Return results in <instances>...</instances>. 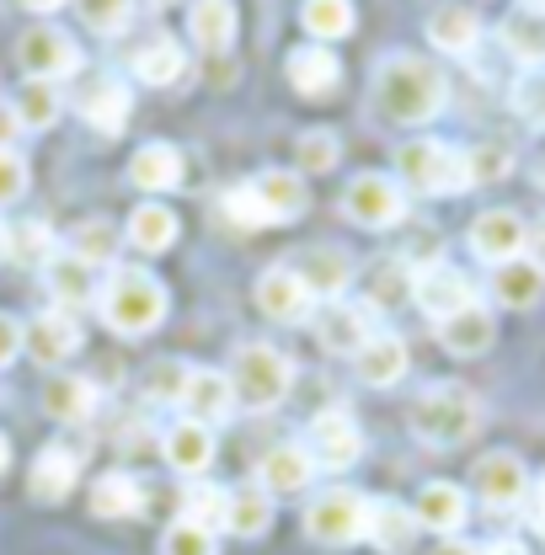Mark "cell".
Instances as JSON below:
<instances>
[{
	"mask_svg": "<svg viewBox=\"0 0 545 555\" xmlns=\"http://www.w3.org/2000/svg\"><path fill=\"white\" fill-rule=\"evenodd\" d=\"M118 246H124V230H118L113 219H102V214L80 219L75 235H69V257L86 262V268H107V262L118 257Z\"/></svg>",
	"mask_w": 545,
	"mask_h": 555,
	"instance_id": "cell-35",
	"label": "cell"
},
{
	"mask_svg": "<svg viewBox=\"0 0 545 555\" xmlns=\"http://www.w3.org/2000/svg\"><path fill=\"white\" fill-rule=\"evenodd\" d=\"M481 555H530V551H524L519 540H492V545H486Z\"/></svg>",
	"mask_w": 545,
	"mask_h": 555,
	"instance_id": "cell-56",
	"label": "cell"
},
{
	"mask_svg": "<svg viewBox=\"0 0 545 555\" xmlns=\"http://www.w3.org/2000/svg\"><path fill=\"white\" fill-rule=\"evenodd\" d=\"M283 75H289V86L300 91V96H310V102H321V96H332L342 80V60L332 49H321V43H300L289 60H283Z\"/></svg>",
	"mask_w": 545,
	"mask_h": 555,
	"instance_id": "cell-19",
	"label": "cell"
},
{
	"mask_svg": "<svg viewBox=\"0 0 545 555\" xmlns=\"http://www.w3.org/2000/svg\"><path fill=\"white\" fill-rule=\"evenodd\" d=\"M161 555H219V545H214V534H204V529H193V524L177 518L161 534Z\"/></svg>",
	"mask_w": 545,
	"mask_h": 555,
	"instance_id": "cell-50",
	"label": "cell"
},
{
	"mask_svg": "<svg viewBox=\"0 0 545 555\" xmlns=\"http://www.w3.org/2000/svg\"><path fill=\"white\" fill-rule=\"evenodd\" d=\"M272 524V496L263 486H230L225 491V529L236 540H257Z\"/></svg>",
	"mask_w": 545,
	"mask_h": 555,
	"instance_id": "cell-30",
	"label": "cell"
},
{
	"mask_svg": "<svg viewBox=\"0 0 545 555\" xmlns=\"http://www.w3.org/2000/svg\"><path fill=\"white\" fill-rule=\"evenodd\" d=\"M338 155H342V144L332 129H305V134L294 139V171H300V177L338 171Z\"/></svg>",
	"mask_w": 545,
	"mask_h": 555,
	"instance_id": "cell-42",
	"label": "cell"
},
{
	"mask_svg": "<svg viewBox=\"0 0 545 555\" xmlns=\"http://www.w3.org/2000/svg\"><path fill=\"white\" fill-rule=\"evenodd\" d=\"M11 257V230H5V219H0V262Z\"/></svg>",
	"mask_w": 545,
	"mask_h": 555,
	"instance_id": "cell-59",
	"label": "cell"
},
{
	"mask_svg": "<svg viewBox=\"0 0 545 555\" xmlns=\"http://www.w3.org/2000/svg\"><path fill=\"white\" fill-rule=\"evenodd\" d=\"M417 518H411V507L402 502H369V529H364V540L375 545L380 555H407L417 545Z\"/></svg>",
	"mask_w": 545,
	"mask_h": 555,
	"instance_id": "cell-26",
	"label": "cell"
},
{
	"mask_svg": "<svg viewBox=\"0 0 545 555\" xmlns=\"http://www.w3.org/2000/svg\"><path fill=\"white\" fill-rule=\"evenodd\" d=\"M22 352H33V363L43 369H60L80 352V321L65 315V310H43L22 326Z\"/></svg>",
	"mask_w": 545,
	"mask_h": 555,
	"instance_id": "cell-13",
	"label": "cell"
},
{
	"mask_svg": "<svg viewBox=\"0 0 545 555\" xmlns=\"http://www.w3.org/2000/svg\"><path fill=\"white\" fill-rule=\"evenodd\" d=\"M497 38H503V49H508L519 65L541 69L545 65V5H514V11L503 16Z\"/></svg>",
	"mask_w": 545,
	"mask_h": 555,
	"instance_id": "cell-25",
	"label": "cell"
},
{
	"mask_svg": "<svg viewBox=\"0 0 545 555\" xmlns=\"http://www.w3.org/2000/svg\"><path fill=\"white\" fill-rule=\"evenodd\" d=\"M182 416L188 422H199V427H214V422H225V416L236 412V396H230V379L219 374V369H193L188 374V385H182Z\"/></svg>",
	"mask_w": 545,
	"mask_h": 555,
	"instance_id": "cell-21",
	"label": "cell"
},
{
	"mask_svg": "<svg viewBox=\"0 0 545 555\" xmlns=\"http://www.w3.org/2000/svg\"><path fill=\"white\" fill-rule=\"evenodd\" d=\"M524 251H530L524 262L545 273V219H541V224H524Z\"/></svg>",
	"mask_w": 545,
	"mask_h": 555,
	"instance_id": "cell-54",
	"label": "cell"
},
{
	"mask_svg": "<svg viewBox=\"0 0 545 555\" xmlns=\"http://www.w3.org/2000/svg\"><path fill=\"white\" fill-rule=\"evenodd\" d=\"M129 182L139 193H172L182 182V150L177 144H139L135 160H129Z\"/></svg>",
	"mask_w": 545,
	"mask_h": 555,
	"instance_id": "cell-28",
	"label": "cell"
},
{
	"mask_svg": "<svg viewBox=\"0 0 545 555\" xmlns=\"http://www.w3.org/2000/svg\"><path fill=\"white\" fill-rule=\"evenodd\" d=\"M80 481V454L69 449V443H49L38 460H33V496L38 502H65L69 491Z\"/></svg>",
	"mask_w": 545,
	"mask_h": 555,
	"instance_id": "cell-27",
	"label": "cell"
},
{
	"mask_svg": "<svg viewBox=\"0 0 545 555\" xmlns=\"http://www.w3.org/2000/svg\"><path fill=\"white\" fill-rule=\"evenodd\" d=\"M310 481H316V460H310L305 443H272L268 454H263V465H257V486L268 496H294V491H305Z\"/></svg>",
	"mask_w": 545,
	"mask_h": 555,
	"instance_id": "cell-18",
	"label": "cell"
},
{
	"mask_svg": "<svg viewBox=\"0 0 545 555\" xmlns=\"http://www.w3.org/2000/svg\"><path fill=\"white\" fill-rule=\"evenodd\" d=\"M22 134V124H16V113H11V102H0V150H11V139Z\"/></svg>",
	"mask_w": 545,
	"mask_h": 555,
	"instance_id": "cell-55",
	"label": "cell"
},
{
	"mask_svg": "<svg viewBox=\"0 0 545 555\" xmlns=\"http://www.w3.org/2000/svg\"><path fill=\"white\" fill-rule=\"evenodd\" d=\"M433 555H481V551H477V545H466V540H444Z\"/></svg>",
	"mask_w": 545,
	"mask_h": 555,
	"instance_id": "cell-57",
	"label": "cell"
},
{
	"mask_svg": "<svg viewBox=\"0 0 545 555\" xmlns=\"http://www.w3.org/2000/svg\"><path fill=\"white\" fill-rule=\"evenodd\" d=\"M428 43L444 54H471L481 43V16L471 5H439L428 11Z\"/></svg>",
	"mask_w": 545,
	"mask_h": 555,
	"instance_id": "cell-29",
	"label": "cell"
},
{
	"mask_svg": "<svg viewBox=\"0 0 545 555\" xmlns=\"http://www.w3.org/2000/svg\"><path fill=\"white\" fill-rule=\"evenodd\" d=\"M97 412V385L91 379H80V374H54L49 385H43V416H54V422H86V416Z\"/></svg>",
	"mask_w": 545,
	"mask_h": 555,
	"instance_id": "cell-32",
	"label": "cell"
},
{
	"mask_svg": "<svg viewBox=\"0 0 545 555\" xmlns=\"http://www.w3.org/2000/svg\"><path fill=\"white\" fill-rule=\"evenodd\" d=\"M139 502H144V491L129 470H107L102 481L91 486V513L97 518H135Z\"/></svg>",
	"mask_w": 545,
	"mask_h": 555,
	"instance_id": "cell-38",
	"label": "cell"
},
{
	"mask_svg": "<svg viewBox=\"0 0 545 555\" xmlns=\"http://www.w3.org/2000/svg\"><path fill=\"white\" fill-rule=\"evenodd\" d=\"M161 454L177 476H204L214 465V427H199V422H172L166 438H161Z\"/></svg>",
	"mask_w": 545,
	"mask_h": 555,
	"instance_id": "cell-24",
	"label": "cell"
},
{
	"mask_svg": "<svg viewBox=\"0 0 545 555\" xmlns=\"http://www.w3.org/2000/svg\"><path fill=\"white\" fill-rule=\"evenodd\" d=\"M5 465H11V443H5V433H0V476H5Z\"/></svg>",
	"mask_w": 545,
	"mask_h": 555,
	"instance_id": "cell-60",
	"label": "cell"
},
{
	"mask_svg": "<svg viewBox=\"0 0 545 555\" xmlns=\"http://www.w3.org/2000/svg\"><path fill=\"white\" fill-rule=\"evenodd\" d=\"M16 65H22L27 80L54 86V80H65V75L80 69V49H75V38L65 27H33V33L16 38Z\"/></svg>",
	"mask_w": 545,
	"mask_h": 555,
	"instance_id": "cell-8",
	"label": "cell"
},
{
	"mask_svg": "<svg viewBox=\"0 0 545 555\" xmlns=\"http://www.w3.org/2000/svg\"><path fill=\"white\" fill-rule=\"evenodd\" d=\"M289 273L305 283V294H310V299L332 305V299L347 294V283H353V257L338 251V246H305V251L289 262Z\"/></svg>",
	"mask_w": 545,
	"mask_h": 555,
	"instance_id": "cell-12",
	"label": "cell"
},
{
	"mask_svg": "<svg viewBox=\"0 0 545 555\" xmlns=\"http://www.w3.org/2000/svg\"><path fill=\"white\" fill-rule=\"evenodd\" d=\"M444 96H449L444 69L422 54H391L375 69V107L391 124H433L444 113Z\"/></svg>",
	"mask_w": 545,
	"mask_h": 555,
	"instance_id": "cell-1",
	"label": "cell"
},
{
	"mask_svg": "<svg viewBox=\"0 0 545 555\" xmlns=\"http://www.w3.org/2000/svg\"><path fill=\"white\" fill-rule=\"evenodd\" d=\"M477 427H481V401L455 379H444V385H433V390H422L411 401V433L428 449H460Z\"/></svg>",
	"mask_w": 545,
	"mask_h": 555,
	"instance_id": "cell-3",
	"label": "cell"
},
{
	"mask_svg": "<svg viewBox=\"0 0 545 555\" xmlns=\"http://www.w3.org/2000/svg\"><path fill=\"white\" fill-rule=\"evenodd\" d=\"M129 22H135L129 0H86L80 5V27H91V33H124Z\"/></svg>",
	"mask_w": 545,
	"mask_h": 555,
	"instance_id": "cell-48",
	"label": "cell"
},
{
	"mask_svg": "<svg viewBox=\"0 0 545 555\" xmlns=\"http://www.w3.org/2000/svg\"><path fill=\"white\" fill-rule=\"evenodd\" d=\"M342 214H347L358 230H391V224H402V219H407V193H402V182H396V177L369 171V177H353V182H347V193H342Z\"/></svg>",
	"mask_w": 545,
	"mask_h": 555,
	"instance_id": "cell-7",
	"label": "cell"
},
{
	"mask_svg": "<svg viewBox=\"0 0 545 555\" xmlns=\"http://www.w3.org/2000/svg\"><path fill=\"white\" fill-rule=\"evenodd\" d=\"M411 299L422 305V315L449 321V315H460V310L477 305V288H471V278L460 273V268H449V262H428V268L411 273Z\"/></svg>",
	"mask_w": 545,
	"mask_h": 555,
	"instance_id": "cell-10",
	"label": "cell"
},
{
	"mask_svg": "<svg viewBox=\"0 0 545 555\" xmlns=\"http://www.w3.org/2000/svg\"><path fill=\"white\" fill-rule=\"evenodd\" d=\"M225 379H230L236 406H246V412H272V406L289 396L294 369H289V358H283L272 343H241L236 358H230V374H225Z\"/></svg>",
	"mask_w": 545,
	"mask_h": 555,
	"instance_id": "cell-4",
	"label": "cell"
},
{
	"mask_svg": "<svg viewBox=\"0 0 545 555\" xmlns=\"http://www.w3.org/2000/svg\"><path fill=\"white\" fill-rule=\"evenodd\" d=\"M364 529H369V496L353 491V486H327V491H316L310 507H305V534H310L316 545H332V551L358 545Z\"/></svg>",
	"mask_w": 545,
	"mask_h": 555,
	"instance_id": "cell-6",
	"label": "cell"
},
{
	"mask_svg": "<svg viewBox=\"0 0 545 555\" xmlns=\"http://www.w3.org/2000/svg\"><path fill=\"white\" fill-rule=\"evenodd\" d=\"M535 182H541V188H545V155H541V160H535Z\"/></svg>",
	"mask_w": 545,
	"mask_h": 555,
	"instance_id": "cell-61",
	"label": "cell"
},
{
	"mask_svg": "<svg viewBox=\"0 0 545 555\" xmlns=\"http://www.w3.org/2000/svg\"><path fill=\"white\" fill-rule=\"evenodd\" d=\"M466 155V182L477 188V182H503L508 171H514V150L508 144H471V150H460Z\"/></svg>",
	"mask_w": 545,
	"mask_h": 555,
	"instance_id": "cell-45",
	"label": "cell"
},
{
	"mask_svg": "<svg viewBox=\"0 0 545 555\" xmlns=\"http://www.w3.org/2000/svg\"><path fill=\"white\" fill-rule=\"evenodd\" d=\"M407 343L402 337H391V332H375L369 343L353 352V374L364 379V385H375V390H391V385H402L407 379Z\"/></svg>",
	"mask_w": 545,
	"mask_h": 555,
	"instance_id": "cell-20",
	"label": "cell"
},
{
	"mask_svg": "<svg viewBox=\"0 0 545 555\" xmlns=\"http://www.w3.org/2000/svg\"><path fill=\"white\" fill-rule=\"evenodd\" d=\"M477 491L486 507H497V513H508V507H519L524 496H530V470H524V460L519 454H508V449H497V454H486L477 465Z\"/></svg>",
	"mask_w": 545,
	"mask_h": 555,
	"instance_id": "cell-16",
	"label": "cell"
},
{
	"mask_svg": "<svg viewBox=\"0 0 545 555\" xmlns=\"http://www.w3.org/2000/svg\"><path fill=\"white\" fill-rule=\"evenodd\" d=\"M182 524H193V529H225V491L219 486H193L188 496H182Z\"/></svg>",
	"mask_w": 545,
	"mask_h": 555,
	"instance_id": "cell-46",
	"label": "cell"
},
{
	"mask_svg": "<svg viewBox=\"0 0 545 555\" xmlns=\"http://www.w3.org/2000/svg\"><path fill=\"white\" fill-rule=\"evenodd\" d=\"M11 257L16 262H49L54 257V230L43 219H27L22 230H11Z\"/></svg>",
	"mask_w": 545,
	"mask_h": 555,
	"instance_id": "cell-47",
	"label": "cell"
},
{
	"mask_svg": "<svg viewBox=\"0 0 545 555\" xmlns=\"http://www.w3.org/2000/svg\"><path fill=\"white\" fill-rule=\"evenodd\" d=\"M60 91L54 86H43V80H27L22 91H16V102H11V113H16V124H22V134H43V129H54V118H60Z\"/></svg>",
	"mask_w": 545,
	"mask_h": 555,
	"instance_id": "cell-39",
	"label": "cell"
},
{
	"mask_svg": "<svg viewBox=\"0 0 545 555\" xmlns=\"http://www.w3.org/2000/svg\"><path fill=\"white\" fill-rule=\"evenodd\" d=\"M411 518H417V529L455 534V529H466L471 502H466V491H460L455 481H428L422 491H417V502H411Z\"/></svg>",
	"mask_w": 545,
	"mask_h": 555,
	"instance_id": "cell-22",
	"label": "cell"
},
{
	"mask_svg": "<svg viewBox=\"0 0 545 555\" xmlns=\"http://www.w3.org/2000/svg\"><path fill=\"white\" fill-rule=\"evenodd\" d=\"M310 460H316V470H353L358 465V454H364V433H358V422L347 412H321L310 422Z\"/></svg>",
	"mask_w": 545,
	"mask_h": 555,
	"instance_id": "cell-11",
	"label": "cell"
},
{
	"mask_svg": "<svg viewBox=\"0 0 545 555\" xmlns=\"http://www.w3.org/2000/svg\"><path fill=\"white\" fill-rule=\"evenodd\" d=\"M310 332H316V343L327 347V352H358V347L375 337V326H369V310L364 305H347V299H332V305H321L316 315H310Z\"/></svg>",
	"mask_w": 545,
	"mask_h": 555,
	"instance_id": "cell-15",
	"label": "cell"
},
{
	"mask_svg": "<svg viewBox=\"0 0 545 555\" xmlns=\"http://www.w3.org/2000/svg\"><path fill=\"white\" fill-rule=\"evenodd\" d=\"M252 188V198L263 204L268 214V224H289V219H300L305 208H310V188H305V177L300 171H263L257 182H246Z\"/></svg>",
	"mask_w": 545,
	"mask_h": 555,
	"instance_id": "cell-23",
	"label": "cell"
},
{
	"mask_svg": "<svg viewBox=\"0 0 545 555\" xmlns=\"http://www.w3.org/2000/svg\"><path fill=\"white\" fill-rule=\"evenodd\" d=\"M541 294H545V273L541 268H530L524 257L492 268V299H497V305H508V310H530V305H541Z\"/></svg>",
	"mask_w": 545,
	"mask_h": 555,
	"instance_id": "cell-36",
	"label": "cell"
},
{
	"mask_svg": "<svg viewBox=\"0 0 545 555\" xmlns=\"http://www.w3.org/2000/svg\"><path fill=\"white\" fill-rule=\"evenodd\" d=\"M257 310L268 321H278V326H300V321L316 315V299L305 294V283L289 273V268H268V273L257 278Z\"/></svg>",
	"mask_w": 545,
	"mask_h": 555,
	"instance_id": "cell-17",
	"label": "cell"
},
{
	"mask_svg": "<svg viewBox=\"0 0 545 555\" xmlns=\"http://www.w3.org/2000/svg\"><path fill=\"white\" fill-rule=\"evenodd\" d=\"M182 69H188V54H182V43H177L172 33H155L150 43L135 49V80L139 86H177Z\"/></svg>",
	"mask_w": 545,
	"mask_h": 555,
	"instance_id": "cell-31",
	"label": "cell"
},
{
	"mask_svg": "<svg viewBox=\"0 0 545 555\" xmlns=\"http://www.w3.org/2000/svg\"><path fill=\"white\" fill-rule=\"evenodd\" d=\"M16 352H22V321L0 310V369H11V363H16Z\"/></svg>",
	"mask_w": 545,
	"mask_h": 555,
	"instance_id": "cell-53",
	"label": "cell"
},
{
	"mask_svg": "<svg viewBox=\"0 0 545 555\" xmlns=\"http://www.w3.org/2000/svg\"><path fill=\"white\" fill-rule=\"evenodd\" d=\"M43 283H49V294L60 299V310H75V305H86V299H97V288H91V268L86 262H75L69 251H54L49 262H43Z\"/></svg>",
	"mask_w": 545,
	"mask_h": 555,
	"instance_id": "cell-37",
	"label": "cell"
},
{
	"mask_svg": "<svg viewBox=\"0 0 545 555\" xmlns=\"http://www.w3.org/2000/svg\"><path fill=\"white\" fill-rule=\"evenodd\" d=\"M492 337H497V321H492V310H486V305H471V310H460V315L439 321V343L449 347V352H460V358L486 352Z\"/></svg>",
	"mask_w": 545,
	"mask_h": 555,
	"instance_id": "cell-34",
	"label": "cell"
},
{
	"mask_svg": "<svg viewBox=\"0 0 545 555\" xmlns=\"http://www.w3.org/2000/svg\"><path fill=\"white\" fill-rule=\"evenodd\" d=\"M225 214H230V224H241V230H268V214H263V204L252 198L246 182L225 193Z\"/></svg>",
	"mask_w": 545,
	"mask_h": 555,
	"instance_id": "cell-51",
	"label": "cell"
},
{
	"mask_svg": "<svg viewBox=\"0 0 545 555\" xmlns=\"http://www.w3.org/2000/svg\"><path fill=\"white\" fill-rule=\"evenodd\" d=\"M236 27H241V11H236L230 0H199V5L188 11V33H193V43H199L204 54L230 49V43H236Z\"/></svg>",
	"mask_w": 545,
	"mask_h": 555,
	"instance_id": "cell-33",
	"label": "cell"
},
{
	"mask_svg": "<svg viewBox=\"0 0 545 555\" xmlns=\"http://www.w3.org/2000/svg\"><path fill=\"white\" fill-rule=\"evenodd\" d=\"M300 22H305V33L327 49V43H338V38H347L353 33V5L347 0H305V11H300Z\"/></svg>",
	"mask_w": 545,
	"mask_h": 555,
	"instance_id": "cell-41",
	"label": "cell"
},
{
	"mask_svg": "<svg viewBox=\"0 0 545 555\" xmlns=\"http://www.w3.org/2000/svg\"><path fill=\"white\" fill-rule=\"evenodd\" d=\"M535 529H541V534H545V486H541V491H535Z\"/></svg>",
	"mask_w": 545,
	"mask_h": 555,
	"instance_id": "cell-58",
	"label": "cell"
},
{
	"mask_svg": "<svg viewBox=\"0 0 545 555\" xmlns=\"http://www.w3.org/2000/svg\"><path fill=\"white\" fill-rule=\"evenodd\" d=\"M411 299V262H380L369 273V305L375 310H396Z\"/></svg>",
	"mask_w": 545,
	"mask_h": 555,
	"instance_id": "cell-44",
	"label": "cell"
},
{
	"mask_svg": "<svg viewBox=\"0 0 545 555\" xmlns=\"http://www.w3.org/2000/svg\"><path fill=\"white\" fill-rule=\"evenodd\" d=\"M188 374H193V363H182V358H155V363L139 374V390H144V401H166V406H177Z\"/></svg>",
	"mask_w": 545,
	"mask_h": 555,
	"instance_id": "cell-43",
	"label": "cell"
},
{
	"mask_svg": "<svg viewBox=\"0 0 545 555\" xmlns=\"http://www.w3.org/2000/svg\"><path fill=\"white\" fill-rule=\"evenodd\" d=\"M471 251L481 262L503 268V262H519L524 257V219L514 208H486L477 224H471Z\"/></svg>",
	"mask_w": 545,
	"mask_h": 555,
	"instance_id": "cell-14",
	"label": "cell"
},
{
	"mask_svg": "<svg viewBox=\"0 0 545 555\" xmlns=\"http://www.w3.org/2000/svg\"><path fill=\"white\" fill-rule=\"evenodd\" d=\"M514 113H519L530 129H545V69H530V75L514 86Z\"/></svg>",
	"mask_w": 545,
	"mask_h": 555,
	"instance_id": "cell-49",
	"label": "cell"
},
{
	"mask_svg": "<svg viewBox=\"0 0 545 555\" xmlns=\"http://www.w3.org/2000/svg\"><path fill=\"white\" fill-rule=\"evenodd\" d=\"M396 171L422 198H455V193L471 188L466 182V155L455 144H444V139H407L396 150Z\"/></svg>",
	"mask_w": 545,
	"mask_h": 555,
	"instance_id": "cell-5",
	"label": "cell"
},
{
	"mask_svg": "<svg viewBox=\"0 0 545 555\" xmlns=\"http://www.w3.org/2000/svg\"><path fill=\"white\" fill-rule=\"evenodd\" d=\"M177 241V214L166 204H139L129 214V246L135 251H166Z\"/></svg>",
	"mask_w": 545,
	"mask_h": 555,
	"instance_id": "cell-40",
	"label": "cell"
},
{
	"mask_svg": "<svg viewBox=\"0 0 545 555\" xmlns=\"http://www.w3.org/2000/svg\"><path fill=\"white\" fill-rule=\"evenodd\" d=\"M97 310H102L107 332H118V337H150L166 321L172 294H166L161 278L144 273V268H118L97 288Z\"/></svg>",
	"mask_w": 545,
	"mask_h": 555,
	"instance_id": "cell-2",
	"label": "cell"
},
{
	"mask_svg": "<svg viewBox=\"0 0 545 555\" xmlns=\"http://www.w3.org/2000/svg\"><path fill=\"white\" fill-rule=\"evenodd\" d=\"M27 193V160L16 150H0V208H11Z\"/></svg>",
	"mask_w": 545,
	"mask_h": 555,
	"instance_id": "cell-52",
	"label": "cell"
},
{
	"mask_svg": "<svg viewBox=\"0 0 545 555\" xmlns=\"http://www.w3.org/2000/svg\"><path fill=\"white\" fill-rule=\"evenodd\" d=\"M75 113L97 129V134H124V124H129V113H135V96H129V86L118 80V75H86L80 86H75Z\"/></svg>",
	"mask_w": 545,
	"mask_h": 555,
	"instance_id": "cell-9",
	"label": "cell"
}]
</instances>
